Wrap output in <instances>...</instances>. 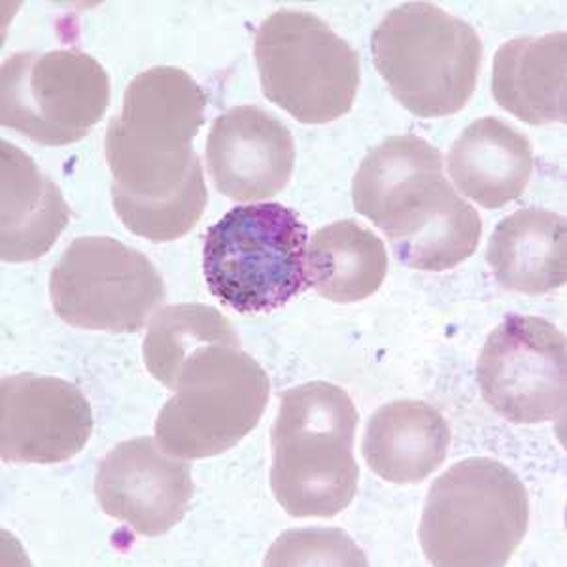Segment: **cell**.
<instances>
[{"label":"cell","mask_w":567,"mask_h":567,"mask_svg":"<svg viewBox=\"0 0 567 567\" xmlns=\"http://www.w3.org/2000/svg\"><path fill=\"white\" fill-rule=\"evenodd\" d=\"M352 199L416 271L443 272L477 250L483 221L443 176V155L414 135L371 150L352 184Z\"/></svg>","instance_id":"obj_1"},{"label":"cell","mask_w":567,"mask_h":567,"mask_svg":"<svg viewBox=\"0 0 567 567\" xmlns=\"http://www.w3.org/2000/svg\"><path fill=\"white\" fill-rule=\"evenodd\" d=\"M358 422L349 393L336 384L307 382L280 395L271 432V488L288 515L333 518L349 507L360 481Z\"/></svg>","instance_id":"obj_2"},{"label":"cell","mask_w":567,"mask_h":567,"mask_svg":"<svg viewBox=\"0 0 567 567\" xmlns=\"http://www.w3.org/2000/svg\"><path fill=\"white\" fill-rule=\"evenodd\" d=\"M528 524V491L515 471L496 460L470 458L432 484L420 545L433 566L502 567Z\"/></svg>","instance_id":"obj_3"},{"label":"cell","mask_w":567,"mask_h":567,"mask_svg":"<svg viewBox=\"0 0 567 567\" xmlns=\"http://www.w3.org/2000/svg\"><path fill=\"white\" fill-rule=\"evenodd\" d=\"M371 50L393 99L414 116L456 114L477 87L481 37L432 2L393 8L374 29Z\"/></svg>","instance_id":"obj_4"},{"label":"cell","mask_w":567,"mask_h":567,"mask_svg":"<svg viewBox=\"0 0 567 567\" xmlns=\"http://www.w3.org/2000/svg\"><path fill=\"white\" fill-rule=\"evenodd\" d=\"M307 226L280 203L237 207L207 231L208 290L239 315H271L309 288Z\"/></svg>","instance_id":"obj_5"},{"label":"cell","mask_w":567,"mask_h":567,"mask_svg":"<svg viewBox=\"0 0 567 567\" xmlns=\"http://www.w3.org/2000/svg\"><path fill=\"white\" fill-rule=\"evenodd\" d=\"M155 420V443L181 460L231 451L259 424L271 393L264 368L240 344H210L176 377Z\"/></svg>","instance_id":"obj_6"},{"label":"cell","mask_w":567,"mask_h":567,"mask_svg":"<svg viewBox=\"0 0 567 567\" xmlns=\"http://www.w3.org/2000/svg\"><path fill=\"white\" fill-rule=\"evenodd\" d=\"M254 55L265 97L297 122H333L352 109L360 58L317 16L301 10L272 13L259 25Z\"/></svg>","instance_id":"obj_7"},{"label":"cell","mask_w":567,"mask_h":567,"mask_svg":"<svg viewBox=\"0 0 567 567\" xmlns=\"http://www.w3.org/2000/svg\"><path fill=\"white\" fill-rule=\"evenodd\" d=\"M109 103V74L80 50L13 53L0 72V122L37 144L82 141Z\"/></svg>","instance_id":"obj_8"},{"label":"cell","mask_w":567,"mask_h":567,"mask_svg":"<svg viewBox=\"0 0 567 567\" xmlns=\"http://www.w3.org/2000/svg\"><path fill=\"white\" fill-rule=\"evenodd\" d=\"M167 297L162 275L142 251L110 237H80L50 277L52 307L74 328L141 331Z\"/></svg>","instance_id":"obj_9"},{"label":"cell","mask_w":567,"mask_h":567,"mask_svg":"<svg viewBox=\"0 0 567 567\" xmlns=\"http://www.w3.org/2000/svg\"><path fill=\"white\" fill-rule=\"evenodd\" d=\"M112 203L131 233L171 243L192 231L207 207L203 167L192 146L133 141L106 130Z\"/></svg>","instance_id":"obj_10"},{"label":"cell","mask_w":567,"mask_h":567,"mask_svg":"<svg viewBox=\"0 0 567 567\" xmlns=\"http://www.w3.org/2000/svg\"><path fill=\"white\" fill-rule=\"evenodd\" d=\"M566 336L543 318L513 315L484 342L478 386L499 416L542 424L566 411Z\"/></svg>","instance_id":"obj_11"},{"label":"cell","mask_w":567,"mask_h":567,"mask_svg":"<svg viewBox=\"0 0 567 567\" xmlns=\"http://www.w3.org/2000/svg\"><path fill=\"white\" fill-rule=\"evenodd\" d=\"M93 432L90 401L71 382L40 374L4 377L0 384V456L13 464H61Z\"/></svg>","instance_id":"obj_12"},{"label":"cell","mask_w":567,"mask_h":567,"mask_svg":"<svg viewBox=\"0 0 567 567\" xmlns=\"http://www.w3.org/2000/svg\"><path fill=\"white\" fill-rule=\"evenodd\" d=\"M95 496L106 515L138 535L159 537L189 509L192 465L162 451L154 439L123 441L99 464Z\"/></svg>","instance_id":"obj_13"},{"label":"cell","mask_w":567,"mask_h":567,"mask_svg":"<svg viewBox=\"0 0 567 567\" xmlns=\"http://www.w3.org/2000/svg\"><path fill=\"white\" fill-rule=\"evenodd\" d=\"M208 173L219 194L246 203L280 194L296 165V142L280 120L258 106H237L213 123Z\"/></svg>","instance_id":"obj_14"},{"label":"cell","mask_w":567,"mask_h":567,"mask_svg":"<svg viewBox=\"0 0 567 567\" xmlns=\"http://www.w3.org/2000/svg\"><path fill=\"white\" fill-rule=\"evenodd\" d=\"M0 258L7 264L42 258L65 231L71 208L58 184L40 173L33 157L8 141L0 144Z\"/></svg>","instance_id":"obj_15"},{"label":"cell","mask_w":567,"mask_h":567,"mask_svg":"<svg viewBox=\"0 0 567 567\" xmlns=\"http://www.w3.org/2000/svg\"><path fill=\"white\" fill-rule=\"evenodd\" d=\"M567 37H523L499 48L492 72V95L503 110L529 123H566Z\"/></svg>","instance_id":"obj_16"},{"label":"cell","mask_w":567,"mask_h":567,"mask_svg":"<svg viewBox=\"0 0 567 567\" xmlns=\"http://www.w3.org/2000/svg\"><path fill=\"white\" fill-rule=\"evenodd\" d=\"M534 154L528 136L497 117H481L452 144L449 173L460 192L484 208L518 199L529 184Z\"/></svg>","instance_id":"obj_17"},{"label":"cell","mask_w":567,"mask_h":567,"mask_svg":"<svg viewBox=\"0 0 567 567\" xmlns=\"http://www.w3.org/2000/svg\"><path fill=\"white\" fill-rule=\"evenodd\" d=\"M451 441V427L435 406L393 401L369 419L363 458L388 483H422L443 465Z\"/></svg>","instance_id":"obj_18"},{"label":"cell","mask_w":567,"mask_h":567,"mask_svg":"<svg viewBox=\"0 0 567 567\" xmlns=\"http://www.w3.org/2000/svg\"><path fill=\"white\" fill-rule=\"evenodd\" d=\"M566 239L564 216L523 208L497 224L486 259L505 290L542 296L566 284Z\"/></svg>","instance_id":"obj_19"},{"label":"cell","mask_w":567,"mask_h":567,"mask_svg":"<svg viewBox=\"0 0 567 567\" xmlns=\"http://www.w3.org/2000/svg\"><path fill=\"white\" fill-rule=\"evenodd\" d=\"M207 110V95L187 72L154 66L127 85L120 116L109 130L133 141L162 146H192Z\"/></svg>","instance_id":"obj_20"},{"label":"cell","mask_w":567,"mask_h":567,"mask_svg":"<svg viewBox=\"0 0 567 567\" xmlns=\"http://www.w3.org/2000/svg\"><path fill=\"white\" fill-rule=\"evenodd\" d=\"M386 272V246L355 219L329 224L310 239L305 275L309 286L328 301H363L379 291Z\"/></svg>","instance_id":"obj_21"},{"label":"cell","mask_w":567,"mask_h":567,"mask_svg":"<svg viewBox=\"0 0 567 567\" xmlns=\"http://www.w3.org/2000/svg\"><path fill=\"white\" fill-rule=\"evenodd\" d=\"M210 344H240L229 318L208 305H171L152 318L142 352L155 381L175 390L181 369Z\"/></svg>","instance_id":"obj_22"},{"label":"cell","mask_w":567,"mask_h":567,"mask_svg":"<svg viewBox=\"0 0 567 567\" xmlns=\"http://www.w3.org/2000/svg\"><path fill=\"white\" fill-rule=\"evenodd\" d=\"M265 566H368V558L342 529H290L272 545Z\"/></svg>","instance_id":"obj_23"}]
</instances>
